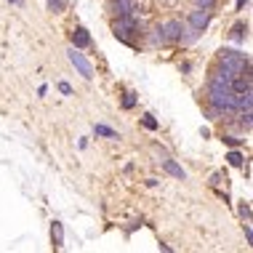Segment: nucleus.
<instances>
[{"label": "nucleus", "mask_w": 253, "mask_h": 253, "mask_svg": "<svg viewBox=\"0 0 253 253\" xmlns=\"http://www.w3.org/2000/svg\"><path fill=\"white\" fill-rule=\"evenodd\" d=\"M221 67L232 77H237V75H248L251 62H248V56L240 54V51H224V54H221Z\"/></svg>", "instance_id": "obj_1"}, {"label": "nucleus", "mask_w": 253, "mask_h": 253, "mask_svg": "<svg viewBox=\"0 0 253 253\" xmlns=\"http://www.w3.org/2000/svg\"><path fill=\"white\" fill-rule=\"evenodd\" d=\"M69 62H72V67H75L83 77H86V80H91V77H94V67H91V62L75 48V45L69 48Z\"/></svg>", "instance_id": "obj_2"}, {"label": "nucleus", "mask_w": 253, "mask_h": 253, "mask_svg": "<svg viewBox=\"0 0 253 253\" xmlns=\"http://www.w3.org/2000/svg\"><path fill=\"white\" fill-rule=\"evenodd\" d=\"M133 30H136L133 14H126V16H120L118 22H115V35H118L120 40H126V43H128V32H133Z\"/></svg>", "instance_id": "obj_3"}, {"label": "nucleus", "mask_w": 253, "mask_h": 253, "mask_svg": "<svg viewBox=\"0 0 253 253\" xmlns=\"http://www.w3.org/2000/svg\"><path fill=\"white\" fill-rule=\"evenodd\" d=\"M208 8H197V11H192L190 14V24H192V30H205L208 27Z\"/></svg>", "instance_id": "obj_4"}, {"label": "nucleus", "mask_w": 253, "mask_h": 253, "mask_svg": "<svg viewBox=\"0 0 253 253\" xmlns=\"http://www.w3.org/2000/svg\"><path fill=\"white\" fill-rule=\"evenodd\" d=\"M72 45L75 48H86V45H91V35L86 27H75L72 30Z\"/></svg>", "instance_id": "obj_5"}, {"label": "nucleus", "mask_w": 253, "mask_h": 253, "mask_svg": "<svg viewBox=\"0 0 253 253\" xmlns=\"http://www.w3.org/2000/svg\"><path fill=\"white\" fill-rule=\"evenodd\" d=\"M160 30L165 32V35H163L165 40H179V37H181V22H176V19H173V22H165Z\"/></svg>", "instance_id": "obj_6"}, {"label": "nucleus", "mask_w": 253, "mask_h": 253, "mask_svg": "<svg viewBox=\"0 0 253 253\" xmlns=\"http://www.w3.org/2000/svg\"><path fill=\"white\" fill-rule=\"evenodd\" d=\"M51 240H54V248H56V251L64 248V226H62L59 221L51 224Z\"/></svg>", "instance_id": "obj_7"}, {"label": "nucleus", "mask_w": 253, "mask_h": 253, "mask_svg": "<svg viewBox=\"0 0 253 253\" xmlns=\"http://www.w3.org/2000/svg\"><path fill=\"white\" fill-rule=\"evenodd\" d=\"M115 11H118L120 16L133 14V11H136V0H115Z\"/></svg>", "instance_id": "obj_8"}, {"label": "nucleus", "mask_w": 253, "mask_h": 253, "mask_svg": "<svg viewBox=\"0 0 253 253\" xmlns=\"http://www.w3.org/2000/svg\"><path fill=\"white\" fill-rule=\"evenodd\" d=\"M163 168H165V171L168 173H171V176L173 179H187V173H184V168H181V165H176V163H173V160H163Z\"/></svg>", "instance_id": "obj_9"}, {"label": "nucleus", "mask_w": 253, "mask_h": 253, "mask_svg": "<svg viewBox=\"0 0 253 253\" xmlns=\"http://www.w3.org/2000/svg\"><path fill=\"white\" fill-rule=\"evenodd\" d=\"M94 131H96V136H107V139H115V136H118V131H112L109 126H101V123L94 128Z\"/></svg>", "instance_id": "obj_10"}, {"label": "nucleus", "mask_w": 253, "mask_h": 253, "mask_svg": "<svg viewBox=\"0 0 253 253\" xmlns=\"http://www.w3.org/2000/svg\"><path fill=\"white\" fill-rule=\"evenodd\" d=\"M67 3L69 0H48V8L54 11V14H62V11L67 8Z\"/></svg>", "instance_id": "obj_11"}, {"label": "nucleus", "mask_w": 253, "mask_h": 253, "mask_svg": "<svg viewBox=\"0 0 253 253\" xmlns=\"http://www.w3.org/2000/svg\"><path fill=\"white\" fill-rule=\"evenodd\" d=\"M141 126H144L147 131H158V128H160V126H158V120H155L152 115H144V118H141Z\"/></svg>", "instance_id": "obj_12"}, {"label": "nucleus", "mask_w": 253, "mask_h": 253, "mask_svg": "<svg viewBox=\"0 0 253 253\" xmlns=\"http://www.w3.org/2000/svg\"><path fill=\"white\" fill-rule=\"evenodd\" d=\"M245 32H248V27H245V24H235V30H232V37H235V40L240 43L245 37Z\"/></svg>", "instance_id": "obj_13"}, {"label": "nucleus", "mask_w": 253, "mask_h": 253, "mask_svg": "<svg viewBox=\"0 0 253 253\" xmlns=\"http://www.w3.org/2000/svg\"><path fill=\"white\" fill-rule=\"evenodd\" d=\"M226 160H229V165H235V168H240V165H243V155H240V152H229V155H226Z\"/></svg>", "instance_id": "obj_14"}, {"label": "nucleus", "mask_w": 253, "mask_h": 253, "mask_svg": "<svg viewBox=\"0 0 253 253\" xmlns=\"http://www.w3.org/2000/svg\"><path fill=\"white\" fill-rule=\"evenodd\" d=\"M133 104H136V94H126V99H123V107L131 109Z\"/></svg>", "instance_id": "obj_15"}, {"label": "nucleus", "mask_w": 253, "mask_h": 253, "mask_svg": "<svg viewBox=\"0 0 253 253\" xmlns=\"http://www.w3.org/2000/svg\"><path fill=\"white\" fill-rule=\"evenodd\" d=\"M59 91L64 96H72V86H69V83H59Z\"/></svg>", "instance_id": "obj_16"}, {"label": "nucleus", "mask_w": 253, "mask_h": 253, "mask_svg": "<svg viewBox=\"0 0 253 253\" xmlns=\"http://www.w3.org/2000/svg\"><path fill=\"white\" fill-rule=\"evenodd\" d=\"M194 3H197V5H200V8H211V5H213V3H216V0H194Z\"/></svg>", "instance_id": "obj_17"}, {"label": "nucleus", "mask_w": 253, "mask_h": 253, "mask_svg": "<svg viewBox=\"0 0 253 253\" xmlns=\"http://www.w3.org/2000/svg\"><path fill=\"white\" fill-rule=\"evenodd\" d=\"M224 141H226L229 147H237V144H240V139H235V136H224Z\"/></svg>", "instance_id": "obj_18"}, {"label": "nucleus", "mask_w": 253, "mask_h": 253, "mask_svg": "<svg viewBox=\"0 0 253 253\" xmlns=\"http://www.w3.org/2000/svg\"><path fill=\"white\" fill-rule=\"evenodd\" d=\"M245 240H248V243H253V232H251L248 224H245Z\"/></svg>", "instance_id": "obj_19"}, {"label": "nucleus", "mask_w": 253, "mask_h": 253, "mask_svg": "<svg viewBox=\"0 0 253 253\" xmlns=\"http://www.w3.org/2000/svg\"><path fill=\"white\" fill-rule=\"evenodd\" d=\"M240 213H243V216L248 219V216H251V208H248V205H240Z\"/></svg>", "instance_id": "obj_20"}, {"label": "nucleus", "mask_w": 253, "mask_h": 253, "mask_svg": "<svg viewBox=\"0 0 253 253\" xmlns=\"http://www.w3.org/2000/svg\"><path fill=\"white\" fill-rule=\"evenodd\" d=\"M11 5H16V8H24V0H8Z\"/></svg>", "instance_id": "obj_21"}, {"label": "nucleus", "mask_w": 253, "mask_h": 253, "mask_svg": "<svg viewBox=\"0 0 253 253\" xmlns=\"http://www.w3.org/2000/svg\"><path fill=\"white\" fill-rule=\"evenodd\" d=\"M245 3H248V0H237V8H245Z\"/></svg>", "instance_id": "obj_22"}]
</instances>
